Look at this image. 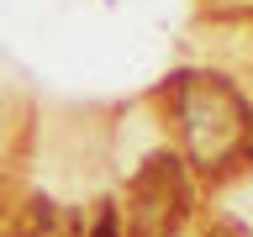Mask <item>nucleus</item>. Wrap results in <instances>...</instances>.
<instances>
[{
  "label": "nucleus",
  "instance_id": "1",
  "mask_svg": "<svg viewBox=\"0 0 253 237\" xmlns=\"http://www.w3.org/2000/svg\"><path fill=\"white\" fill-rule=\"evenodd\" d=\"M179 121H185L190 158L206 174H227L253 148V116L221 74H179Z\"/></svg>",
  "mask_w": 253,
  "mask_h": 237
},
{
  "label": "nucleus",
  "instance_id": "2",
  "mask_svg": "<svg viewBox=\"0 0 253 237\" xmlns=\"http://www.w3.org/2000/svg\"><path fill=\"white\" fill-rule=\"evenodd\" d=\"M190 221V179L179 153H153L126 190V232L132 237H179Z\"/></svg>",
  "mask_w": 253,
  "mask_h": 237
},
{
  "label": "nucleus",
  "instance_id": "3",
  "mask_svg": "<svg viewBox=\"0 0 253 237\" xmlns=\"http://www.w3.org/2000/svg\"><path fill=\"white\" fill-rule=\"evenodd\" d=\"M47 221H53V200L37 195V200L21 205V216L11 221V232H5V237H47Z\"/></svg>",
  "mask_w": 253,
  "mask_h": 237
},
{
  "label": "nucleus",
  "instance_id": "4",
  "mask_svg": "<svg viewBox=\"0 0 253 237\" xmlns=\"http://www.w3.org/2000/svg\"><path fill=\"white\" fill-rule=\"evenodd\" d=\"M90 237H122V221H116V205H106V211H100V216H95Z\"/></svg>",
  "mask_w": 253,
  "mask_h": 237
},
{
  "label": "nucleus",
  "instance_id": "5",
  "mask_svg": "<svg viewBox=\"0 0 253 237\" xmlns=\"http://www.w3.org/2000/svg\"><path fill=\"white\" fill-rule=\"evenodd\" d=\"M216 237H237V232H216Z\"/></svg>",
  "mask_w": 253,
  "mask_h": 237
}]
</instances>
